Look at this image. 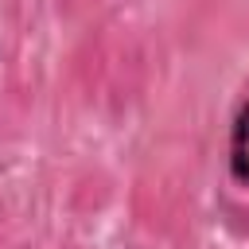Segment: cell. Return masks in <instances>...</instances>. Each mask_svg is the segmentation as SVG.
<instances>
[{"label":"cell","mask_w":249,"mask_h":249,"mask_svg":"<svg viewBox=\"0 0 249 249\" xmlns=\"http://www.w3.org/2000/svg\"><path fill=\"white\" fill-rule=\"evenodd\" d=\"M226 167L230 179L249 187V97L237 105L233 121H230V148H226Z\"/></svg>","instance_id":"1"}]
</instances>
